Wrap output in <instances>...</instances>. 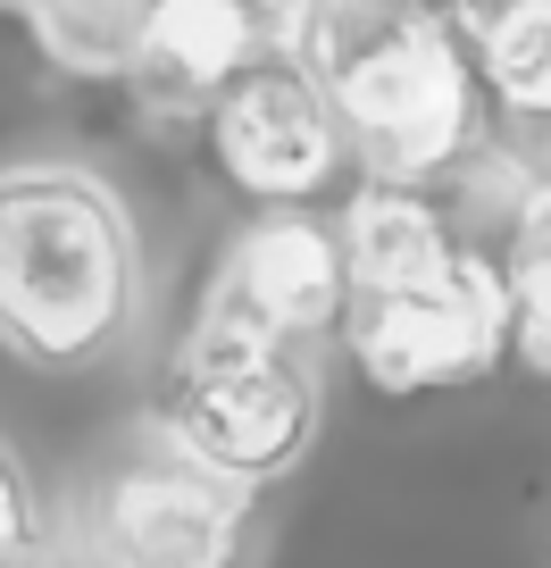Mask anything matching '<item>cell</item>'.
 <instances>
[{
    "label": "cell",
    "instance_id": "obj_12",
    "mask_svg": "<svg viewBox=\"0 0 551 568\" xmlns=\"http://www.w3.org/2000/svg\"><path fill=\"white\" fill-rule=\"evenodd\" d=\"M34 560H42V510H34L18 452L0 444V568H34Z\"/></svg>",
    "mask_w": 551,
    "mask_h": 568
},
{
    "label": "cell",
    "instance_id": "obj_7",
    "mask_svg": "<svg viewBox=\"0 0 551 568\" xmlns=\"http://www.w3.org/2000/svg\"><path fill=\"white\" fill-rule=\"evenodd\" d=\"M210 310L276 343H318L343 326V234L318 210H259L210 276Z\"/></svg>",
    "mask_w": 551,
    "mask_h": 568
},
{
    "label": "cell",
    "instance_id": "obj_11",
    "mask_svg": "<svg viewBox=\"0 0 551 568\" xmlns=\"http://www.w3.org/2000/svg\"><path fill=\"white\" fill-rule=\"evenodd\" d=\"M501 276H510V359L551 385V168L527 184L501 234Z\"/></svg>",
    "mask_w": 551,
    "mask_h": 568
},
{
    "label": "cell",
    "instance_id": "obj_5",
    "mask_svg": "<svg viewBox=\"0 0 551 568\" xmlns=\"http://www.w3.org/2000/svg\"><path fill=\"white\" fill-rule=\"evenodd\" d=\"M251 485L201 468L160 426L125 435L75 501V568H234Z\"/></svg>",
    "mask_w": 551,
    "mask_h": 568
},
{
    "label": "cell",
    "instance_id": "obj_10",
    "mask_svg": "<svg viewBox=\"0 0 551 568\" xmlns=\"http://www.w3.org/2000/svg\"><path fill=\"white\" fill-rule=\"evenodd\" d=\"M151 9L160 0H18L9 18L34 34V51L68 75H92V84H125L134 59H143Z\"/></svg>",
    "mask_w": 551,
    "mask_h": 568
},
{
    "label": "cell",
    "instance_id": "obj_4",
    "mask_svg": "<svg viewBox=\"0 0 551 568\" xmlns=\"http://www.w3.org/2000/svg\"><path fill=\"white\" fill-rule=\"evenodd\" d=\"M151 426L217 477L267 485L318 435V376H309L302 343H276L259 326L226 318V310H201L160 376Z\"/></svg>",
    "mask_w": 551,
    "mask_h": 568
},
{
    "label": "cell",
    "instance_id": "obj_14",
    "mask_svg": "<svg viewBox=\"0 0 551 568\" xmlns=\"http://www.w3.org/2000/svg\"><path fill=\"white\" fill-rule=\"evenodd\" d=\"M234 9H243V18L259 26L267 42H293V26H302V9H309V0H234Z\"/></svg>",
    "mask_w": 551,
    "mask_h": 568
},
{
    "label": "cell",
    "instance_id": "obj_1",
    "mask_svg": "<svg viewBox=\"0 0 551 568\" xmlns=\"http://www.w3.org/2000/svg\"><path fill=\"white\" fill-rule=\"evenodd\" d=\"M343 234V343L376 393H435L510 359L501 251L468 243L435 184H351Z\"/></svg>",
    "mask_w": 551,
    "mask_h": 568
},
{
    "label": "cell",
    "instance_id": "obj_3",
    "mask_svg": "<svg viewBox=\"0 0 551 568\" xmlns=\"http://www.w3.org/2000/svg\"><path fill=\"white\" fill-rule=\"evenodd\" d=\"M143 310L134 217L92 168H0V343L34 368H92Z\"/></svg>",
    "mask_w": 551,
    "mask_h": 568
},
{
    "label": "cell",
    "instance_id": "obj_9",
    "mask_svg": "<svg viewBox=\"0 0 551 568\" xmlns=\"http://www.w3.org/2000/svg\"><path fill=\"white\" fill-rule=\"evenodd\" d=\"M484 75V101H493V134H510L527 160L551 168V0L501 18L493 34L468 42Z\"/></svg>",
    "mask_w": 551,
    "mask_h": 568
},
{
    "label": "cell",
    "instance_id": "obj_6",
    "mask_svg": "<svg viewBox=\"0 0 551 568\" xmlns=\"http://www.w3.org/2000/svg\"><path fill=\"white\" fill-rule=\"evenodd\" d=\"M210 160L234 193H251L259 210H309L318 193H335L351 176V142H343L335 109H326L318 75L293 42L251 51L201 109Z\"/></svg>",
    "mask_w": 551,
    "mask_h": 568
},
{
    "label": "cell",
    "instance_id": "obj_2",
    "mask_svg": "<svg viewBox=\"0 0 551 568\" xmlns=\"http://www.w3.org/2000/svg\"><path fill=\"white\" fill-rule=\"evenodd\" d=\"M351 168L376 184H443L493 142L477 51L443 18V0H309L293 26Z\"/></svg>",
    "mask_w": 551,
    "mask_h": 568
},
{
    "label": "cell",
    "instance_id": "obj_8",
    "mask_svg": "<svg viewBox=\"0 0 551 568\" xmlns=\"http://www.w3.org/2000/svg\"><path fill=\"white\" fill-rule=\"evenodd\" d=\"M251 51H267V34L234 9V0H160V9H151V34H143V59H134L125 84L143 92L151 109L201 118L210 92L226 84Z\"/></svg>",
    "mask_w": 551,
    "mask_h": 568
},
{
    "label": "cell",
    "instance_id": "obj_13",
    "mask_svg": "<svg viewBox=\"0 0 551 568\" xmlns=\"http://www.w3.org/2000/svg\"><path fill=\"white\" fill-rule=\"evenodd\" d=\"M518 9H534V0H443V18L460 26V42L493 34V26H501V18H518Z\"/></svg>",
    "mask_w": 551,
    "mask_h": 568
},
{
    "label": "cell",
    "instance_id": "obj_15",
    "mask_svg": "<svg viewBox=\"0 0 551 568\" xmlns=\"http://www.w3.org/2000/svg\"><path fill=\"white\" fill-rule=\"evenodd\" d=\"M0 9H18V0H0Z\"/></svg>",
    "mask_w": 551,
    "mask_h": 568
}]
</instances>
